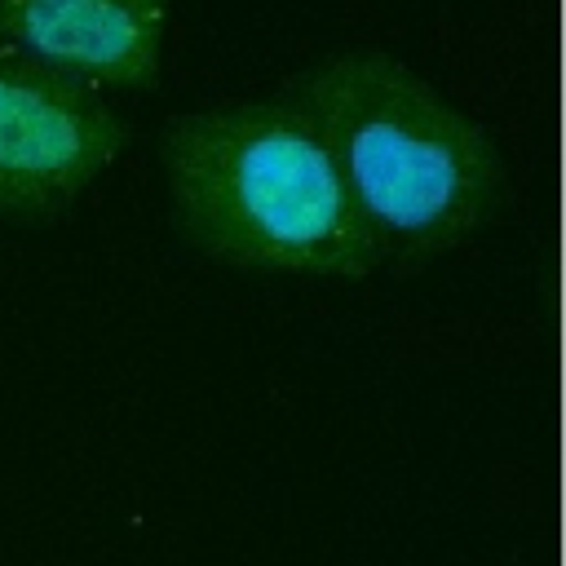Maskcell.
<instances>
[{"mask_svg":"<svg viewBox=\"0 0 566 566\" xmlns=\"http://www.w3.org/2000/svg\"><path fill=\"white\" fill-rule=\"evenodd\" d=\"M128 146L102 88L0 44V217H53Z\"/></svg>","mask_w":566,"mask_h":566,"instance_id":"cell-3","label":"cell"},{"mask_svg":"<svg viewBox=\"0 0 566 566\" xmlns=\"http://www.w3.org/2000/svg\"><path fill=\"white\" fill-rule=\"evenodd\" d=\"M327 146L380 261L460 248L504 203L495 137L385 49H345L283 88Z\"/></svg>","mask_w":566,"mask_h":566,"instance_id":"cell-1","label":"cell"},{"mask_svg":"<svg viewBox=\"0 0 566 566\" xmlns=\"http://www.w3.org/2000/svg\"><path fill=\"white\" fill-rule=\"evenodd\" d=\"M172 0H0V44L93 88H150Z\"/></svg>","mask_w":566,"mask_h":566,"instance_id":"cell-4","label":"cell"},{"mask_svg":"<svg viewBox=\"0 0 566 566\" xmlns=\"http://www.w3.org/2000/svg\"><path fill=\"white\" fill-rule=\"evenodd\" d=\"M159 159L181 230L217 261L323 279H367L380 265L327 146L287 93L172 115Z\"/></svg>","mask_w":566,"mask_h":566,"instance_id":"cell-2","label":"cell"}]
</instances>
